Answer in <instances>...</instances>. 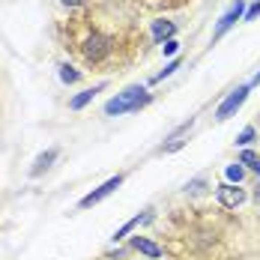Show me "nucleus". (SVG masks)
Listing matches in <instances>:
<instances>
[{
  "label": "nucleus",
  "instance_id": "19",
  "mask_svg": "<svg viewBox=\"0 0 260 260\" xmlns=\"http://www.w3.org/2000/svg\"><path fill=\"white\" fill-rule=\"evenodd\" d=\"M66 6H78V3H84V0H63Z\"/></svg>",
  "mask_w": 260,
  "mask_h": 260
},
{
  "label": "nucleus",
  "instance_id": "11",
  "mask_svg": "<svg viewBox=\"0 0 260 260\" xmlns=\"http://www.w3.org/2000/svg\"><path fill=\"white\" fill-rule=\"evenodd\" d=\"M144 218H147V215H135V218H129V221H126V224H123V228H120V231L114 234V239H123L126 234H132V231H135V228H138V224H141Z\"/></svg>",
  "mask_w": 260,
  "mask_h": 260
},
{
  "label": "nucleus",
  "instance_id": "15",
  "mask_svg": "<svg viewBox=\"0 0 260 260\" xmlns=\"http://www.w3.org/2000/svg\"><path fill=\"white\" fill-rule=\"evenodd\" d=\"M177 69H180V60H171V63L165 66V72H158V75H156V81H165V78H168V75H174Z\"/></svg>",
  "mask_w": 260,
  "mask_h": 260
},
{
  "label": "nucleus",
  "instance_id": "9",
  "mask_svg": "<svg viewBox=\"0 0 260 260\" xmlns=\"http://www.w3.org/2000/svg\"><path fill=\"white\" fill-rule=\"evenodd\" d=\"M54 158H57V150H48V153H42V156L33 161V168H30V177H39V174H42V171H45V168H48V165L54 161Z\"/></svg>",
  "mask_w": 260,
  "mask_h": 260
},
{
  "label": "nucleus",
  "instance_id": "10",
  "mask_svg": "<svg viewBox=\"0 0 260 260\" xmlns=\"http://www.w3.org/2000/svg\"><path fill=\"white\" fill-rule=\"evenodd\" d=\"M153 36H156L158 42H168V39L174 36V24H171V21H156V24H153Z\"/></svg>",
  "mask_w": 260,
  "mask_h": 260
},
{
  "label": "nucleus",
  "instance_id": "1",
  "mask_svg": "<svg viewBox=\"0 0 260 260\" xmlns=\"http://www.w3.org/2000/svg\"><path fill=\"white\" fill-rule=\"evenodd\" d=\"M150 102V93L144 90V87H129V90H123L120 96H114L111 102L105 105V114H129V111H138L141 105Z\"/></svg>",
  "mask_w": 260,
  "mask_h": 260
},
{
  "label": "nucleus",
  "instance_id": "3",
  "mask_svg": "<svg viewBox=\"0 0 260 260\" xmlns=\"http://www.w3.org/2000/svg\"><path fill=\"white\" fill-rule=\"evenodd\" d=\"M120 185H123V177H111V180H108V182H102V185H99V188H96L93 194H87V198L81 201V209L96 207V204H99V201H105L108 194H114V191H117Z\"/></svg>",
  "mask_w": 260,
  "mask_h": 260
},
{
  "label": "nucleus",
  "instance_id": "13",
  "mask_svg": "<svg viewBox=\"0 0 260 260\" xmlns=\"http://www.w3.org/2000/svg\"><path fill=\"white\" fill-rule=\"evenodd\" d=\"M60 78L66 81V84H75V81H78V72H75L72 66H60Z\"/></svg>",
  "mask_w": 260,
  "mask_h": 260
},
{
  "label": "nucleus",
  "instance_id": "2",
  "mask_svg": "<svg viewBox=\"0 0 260 260\" xmlns=\"http://www.w3.org/2000/svg\"><path fill=\"white\" fill-rule=\"evenodd\" d=\"M245 99H248V87H239V90H234V93H231L224 102L218 105V111H215V120H218V123H224L228 117H234L236 111L242 108V102H245Z\"/></svg>",
  "mask_w": 260,
  "mask_h": 260
},
{
  "label": "nucleus",
  "instance_id": "8",
  "mask_svg": "<svg viewBox=\"0 0 260 260\" xmlns=\"http://www.w3.org/2000/svg\"><path fill=\"white\" fill-rule=\"evenodd\" d=\"M132 245H135L141 254H147V257H161V248H158L156 242L144 239V236H135V239H132Z\"/></svg>",
  "mask_w": 260,
  "mask_h": 260
},
{
  "label": "nucleus",
  "instance_id": "4",
  "mask_svg": "<svg viewBox=\"0 0 260 260\" xmlns=\"http://www.w3.org/2000/svg\"><path fill=\"white\" fill-rule=\"evenodd\" d=\"M242 9H245V3H242V0H234V3H231V9H228V12L218 18V24H215V39H218V36H224V33H228V30H231L242 15H245Z\"/></svg>",
  "mask_w": 260,
  "mask_h": 260
},
{
  "label": "nucleus",
  "instance_id": "12",
  "mask_svg": "<svg viewBox=\"0 0 260 260\" xmlns=\"http://www.w3.org/2000/svg\"><path fill=\"white\" fill-rule=\"evenodd\" d=\"M239 161H242V165H248L251 171H257V174H260V156H257V153H251V150H245Z\"/></svg>",
  "mask_w": 260,
  "mask_h": 260
},
{
  "label": "nucleus",
  "instance_id": "7",
  "mask_svg": "<svg viewBox=\"0 0 260 260\" xmlns=\"http://www.w3.org/2000/svg\"><path fill=\"white\" fill-rule=\"evenodd\" d=\"M105 51H108V42H105L102 36H90V39H87V48H84L87 60H99Z\"/></svg>",
  "mask_w": 260,
  "mask_h": 260
},
{
  "label": "nucleus",
  "instance_id": "5",
  "mask_svg": "<svg viewBox=\"0 0 260 260\" xmlns=\"http://www.w3.org/2000/svg\"><path fill=\"white\" fill-rule=\"evenodd\" d=\"M242 201H245V191H242V188H236V185H231V182L218 185V204H221V207L236 209Z\"/></svg>",
  "mask_w": 260,
  "mask_h": 260
},
{
  "label": "nucleus",
  "instance_id": "17",
  "mask_svg": "<svg viewBox=\"0 0 260 260\" xmlns=\"http://www.w3.org/2000/svg\"><path fill=\"white\" fill-rule=\"evenodd\" d=\"M177 48H180V42H177V39H168V42L161 45V51H165V54H177Z\"/></svg>",
  "mask_w": 260,
  "mask_h": 260
},
{
  "label": "nucleus",
  "instance_id": "14",
  "mask_svg": "<svg viewBox=\"0 0 260 260\" xmlns=\"http://www.w3.org/2000/svg\"><path fill=\"white\" fill-rule=\"evenodd\" d=\"M251 141H254V129H251V126H245V129L239 132L236 144H242V147H245V144H251Z\"/></svg>",
  "mask_w": 260,
  "mask_h": 260
},
{
  "label": "nucleus",
  "instance_id": "16",
  "mask_svg": "<svg viewBox=\"0 0 260 260\" xmlns=\"http://www.w3.org/2000/svg\"><path fill=\"white\" fill-rule=\"evenodd\" d=\"M242 174H245V171H242L239 165H231V168H228V180H234V182L242 180Z\"/></svg>",
  "mask_w": 260,
  "mask_h": 260
},
{
  "label": "nucleus",
  "instance_id": "18",
  "mask_svg": "<svg viewBox=\"0 0 260 260\" xmlns=\"http://www.w3.org/2000/svg\"><path fill=\"white\" fill-rule=\"evenodd\" d=\"M257 15H260V3H254V6H248V9H245V21H254Z\"/></svg>",
  "mask_w": 260,
  "mask_h": 260
},
{
  "label": "nucleus",
  "instance_id": "6",
  "mask_svg": "<svg viewBox=\"0 0 260 260\" xmlns=\"http://www.w3.org/2000/svg\"><path fill=\"white\" fill-rule=\"evenodd\" d=\"M102 90H105V84H99V87H90V90H84V93H78L75 99H69V108H72V111H81L84 105L93 102V99H96V93H102Z\"/></svg>",
  "mask_w": 260,
  "mask_h": 260
}]
</instances>
